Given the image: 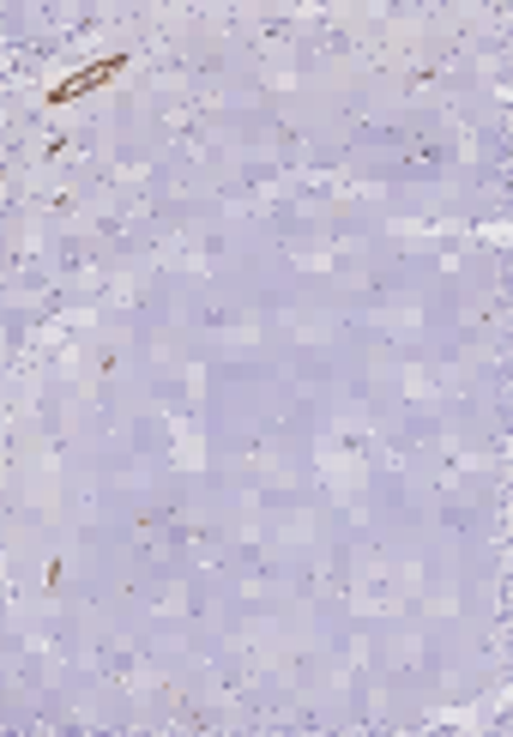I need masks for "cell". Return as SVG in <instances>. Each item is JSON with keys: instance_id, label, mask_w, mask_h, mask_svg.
Masks as SVG:
<instances>
[{"instance_id": "obj_1", "label": "cell", "mask_w": 513, "mask_h": 737, "mask_svg": "<svg viewBox=\"0 0 513 737\" xmlns=\"http://www.w3.org/2000/svg\"><path fill=\"white\" fill-rule=\"evenodd\" d=\"M121 67H127V55H109V61H97V67H80L66 85H54L49 92V104H73V97H85V92H97L103 80H115Z\"/></svg>"}]
</instances>
